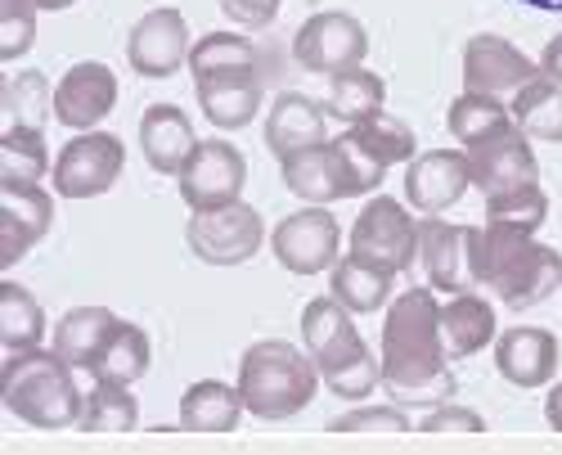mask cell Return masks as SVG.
<instances>
[{"label":"cell","mask_w":562,"mask_h":455,"mask_svg":"<svg viewBox=\"0 0 562 455\" xmlns=\"http://www.w3.org/2000/svg\"><path fill=\"white\" fill-rule=\"evenodd\" d=\"M356 141L379 158L383 167H396V163H414L418 158V141H414V131H409V122H401V118H392V113H373V118H364V122H356V126H347Z\"/></svg>","instance_id":"cell-37"},{"label":"cell","mask_w":562,"mask_h":455,"mask_svg":"<svg viewBox=\"0 0 562 455\" xmlns=\"http://www.w3.org/2000/svg\"><path fill=\"white\" fill-rule=\"evenodd\" d=\"M126 167V145L113 131H77L72 141L59 149L50 186L59 199H100L109 195Z\"/></svg>","instance_id":"cell-7"},{"label":"cell","mask_w":562,"mask_h":455,"mask_svg":"<svg viewBox=\"0 0 562 455\" xmlns=\"http://www.w3.org/2000/svg\"><path fill=\"white\" fill-rule=\"evenodd\" d=\"M117 325H122V315L109 311V307H72L64 321L50 330V347L68 360L72 370L90 375V366L100 360V352L109 347Z\"/></svg>","instance_id":"cell-22"},{"label":"cell","mask_w":562,"mask_h":455,"mask_svg":"<svg viewBox=\"0 0 562 455\" xmlns=\"http://www.w3.org/2000/svg\"><path fill=\"white\" fill-rule=\"evenodd\" d=\"M364 55H369V32L347 10L311 14L293 36V59L319 77H338L347 68H360Z\"/></svg>","instance_id":"cell-11"},{"label":"cell","mask_w":562,"mask_h":455,"mask_svg":"<svg viewBox=\"0 0 562 455\" xmlns=\"http://www.w3.org/2000/svg\"><path fill=\"white\" fill-rule=\"evenodd\" d=\"M531 10H544V14H562V0H522Z\"/></svg>","instance_id":"cell-48"},{"label":"cell","mask_w":562,"mask_h":455,"mask_svg":"<svg viewBox=\"0 0 562 455\" xmlns=\"http://www.w3.org/2000/svg\"><path fill=\"white\" fill-rule=\"evenodd\" d=\"M347 244H351V257H360L364 266L401 276V270L418 262V221L401 199L369 195V203L351 221Z\"/></svg>","instance_id":"cell-5"},{"label":"cell","mask_w":562,"mask_h":455,"mask_svg":"<svg viewBox=\"0 0 562 455\" xmlns=\"http://www.w3.org/2000/svg\"><path fill=\"white\" fill-rule=\"evenodd\" d=\"M446 126H450V135H454L463 149H473V145L491 141V135L508 131L513 126V113L504 109V100L477 96V90H463V96L450 104V113H446Z\"/></svg>","instance_id":"cell-34"},{"label":"cell","mask_w":562,"mask_h":455,"mask_svg":"<svg viewBox=\"0 0 562 455\" xmlns=\"http://www.w3.org/2000/svg\"><path fill=\"white\" fill-rule=\"evenodd\" d=\"M244 411L248 406H244L239 384L199 379L180 397V429L184 433H234L244 420Z\"/></svg>","instance_id":"cell-25"},{"label":"cell","mask_w":562,"mask_h":455,"mask_svg":"<svg viewBox=\"0 0 562 455\" xmlns=\"http://www.w3.org/2000/svg\"><path fill=\"white\" fill-rule=\"evenodd\" d=\"M329 429H334V433H409L414 420H409L405 406L379 401V406H356V411L338 415Z\"/></svg>","instance_id":"cell-42"},{"label":"cell","mask_w":562,"mask_h":455,"mask_svg":"<svg viewBox=\"0 0 562 455\" xmlns=\"http://www.w3.org/2000/svg\"><path fill=\"white\" fill-rule=\"evenodd\" d=\"M536 77H540V64L531 55H522L508 36H495V32L468 36V45H463V90H477V96H491V100H513Z\"/></svg>","instance_id":"cell-13"},{"label":"cell","mask_w":562,"mask_h":455,"mask_svg":"<svg viewBox=\"0 0 562 455\" xmlns=\"http://www.w3.org/2000/svg\"><path fill=\"white\" fill-rule=\"evenodd\" d=\"M216 5H221V14L229 23H239L248 32H261V27H270L279 19V5H284V0H216Z\"/></svg>","instance_id":"cell-44"},{"label":"cell","mask_w":562,"mask_h":455,"mask_svg":"<svg viewBox=\"0 0 562 455\" xmlns=\"http://www.w3.org/2000/svg\"><path fill=\"white\" fill-rule=\"evenodd\" d=\"M184 244L203 266H244L261 253L266 244V221L252 203L234 199L225 208H207V212H190L184 225Z\"/></svg>","instance_id":"cell-6"},{"label":"cell","mask_w":562,"mask_h":455,"mask_svg":"<svg viewBox=\"0 0 562 455\" xmlns=\"http://www.w3.org/2000/svg\"><path fill=\"white\" fill-rule=\"evenodd\" d=\"M190 73H194V81L229 77V73H257V45L244 32H207L190 51Z\"/></svg>","instance_id":"cell-33"},{"label":"cell","mask_w":562,"mask_h":455,"mask_svg":"<svg viewBox=\"0 0 562 455\" xmlns=\"http://www.w3.org/2000/svg\"><path fill=\"white\" fill-rule=\"evenodd\" d=\"M477 244L482 225H454L441 217L418 221V266L437 293L477 289Z\"/></svg>","instance_id":"cell-9"},{"label":"cell","mask_w":562,"mask_h":455,"mask_svg":"<svg viewBox=\"0 0 562 455\" xmlns=\"http://www.w3.org/2000/svg\"><path fill=\"white\" fill-rule=\"evenodd\" d=\"M495 370L504 384L536 392L544 384H553L558 375V339L540 325H513L495 334Z\"/></svg>","instance_id":"cell-19"},{"label":"cell","mask_w":562,"mask_h":455,"mask_svg":"<svg viewBox=\"0 0 562 455\" xmlns=\"http://www.w3.org/2000/svg\"><path fill=\"white\" fill-rule=\"evenodd\" d=\"M463 154H468V176H473V186L482 190V199L508 195L518 186H536L540 180V158H536L531 141L518 126H508V131L491 135V141L463 149Z\"/></svg>","instance_id":"cell-15"},{"label":"cell","mask_w":562,"mask_h":455,"mask_svg":"<svg viewBox=\"0 0 562 455\" xmlns=\"http://www.w3.org/2000/svg\"><path fill=\"white\" fill-rule=\"evenodd\" d=\"M154 366V343L135 321H122L100 352V360L90 366V379H113V384H139Z\"/></svg>","instance_id":"cell-32"},{"label":"cell","mask_w":562,"mask_h":455,"mask_svg":"<svg viewBox=\"0 0 562 455\" xmlns=\"http://www.w3.org/2000/svg\"><path fill=\"white\" fill-rule=\"evenodd\" d=\"M139 424V406L131 397V384L113 379H90L86 411H81V433H131Z\"/></svg>","instance_id":"cell-35"},{"label":"cell","mask_w":562,"mask_h":455,"mask_svg":"<svg viewBox=\"0 0 562 455\" xmlns=\"http://www.w3.org/2000/svg\"><path fill=\"white\" fill-rule=\"evenodd\" d=\"M302 347L311 352L319 375L324 370H338V366H347V360H356V356L369 352V343L356 330V315L334 293L306 302V311H302Z\"/></svg>","instance_id":"cell-18"},{"label":"cell","mask_w":562,"mask_h":455,"mask_svg":"<svg viewBox=\"0 0 562 455\" xmlns=\"http://www.w3.org/2000/svg\"><path fill=\"white\" fill-rule=\"evenodd\" d=\"M199 109L216 131H244L261 113V81L257 73H229V77H207L194 81Z\"/></svg>","instance_id":"cell-24"},{"label":"cell","mask_w":562,"mask_h":455,"mask_svg":"<svg viewBox=\"0 0 562 455\" xmlns=\"http://www.w3.org/2000/svg\"><path fill=\"white\" fill-rule=\"evenodd\" d=\"M499 334V321H495V307L477 293H450L441 302V339H446V352L450 360H463V356H477L482 347H491Z\"/></svg>","instance_id":"cell-23"},{"label":"cell","mask_w":562,"mask_h":455,"mask_svg":"<svg viewBox=\"0 0 562 455\" xmlns=\"http://www.w3.org/2000/svg\"><path fill=\"white\" fill-rule=\"evenodd\" d=\"M0 401L5 411L32 429L59 433V429H77L81 411H86V392L77 388V370L50 347H27V352H10L5 370H0Z\"/></svg>","instance_id":"cell-3"},{"label":"cell","mask_w":562,"mask_h":455,"mask_svg":"<svg viewBox=\"0 0 562 455\" xmlns=\"http://www.w3.org/2000/svg\"><path fill=\"white\" fill-rule=\"evenodd\" d=\"M0 113L10 118V126H41L55 118V86L45 81V73H14L0 86Z\"/></svg>","instance_id":"cell-36"},{"label":"cell","mask_w":562,"mask_h":455,"mask_svg":"<svg viewBox=\"0 0 562 455\" xmlns=\"http://www.w3.org/2000/svg\"><path fill=\"white\" fill-rule=\"evenodd\" d=\"M36 5V14H59V10H72L77 0H32Z\"/></svg>","instance_id":"cell-47"},{"label":"cell","mask_w":562,"mask_h":455,"mask_svg":"<svg viewBox=\"0 0 562 455\" xmlns=\"http://www.w3.org/2000/svg\"><path fill=\"white\" fill-rule=\"evenodd\" d=\"M117 73L100 59H81L55 81V122L68 131H100V122L117 109Z\"/></svg>","instance_id":"cell-14"},{"label":"cell","mask_w":562,"mask_h":455,"mask_svg":"<svg viewBox=\"0 0 562 455\" xmlns=\"http://www.w3.org/2000/svg\"><path fill=\"white\" fill-rule=\"evenodd\" d=\"M190 23L176 5H158L149 10L145 19H135L131 36H126V64L135 77H149V81H162V77H176L180 68H190Z\"/></svg>","instance_id":"cell-12"},{"label":"cell","mask_w":562,"mask_h":455,"mask_svg":"<svg viewBox=\"0 0 562 455\" xmlns=\"http://www.w3.org/2000/svg\"><path fill=\"white\" fill-rule=\"evenodd\" d=\"M383 392L405 411H432L454 401V370L441 339V298L437 289H405L383 315Z\"/></svg>","instance_id":"cell-1"},{"label":"cell","mask_w":562,"mask_h":455,"mask_svg":"<svg viewBox=\"0 0 562 455\" xmlns=\"http://www.w3.org/2000/svg\"><path fill=\"white\" fill-rule=\"evenodd\" d=\"M383 100H387V81L360 64V68H347V73L329 77V100H324V113L356 126V122H364L373 113H383Z\"/></svg>","instance_id":"cell-29"},{"label":"cell","mask_w":562,"mask_h":455,"mask_svg":"<svg viewBox=\"0 0 562 455\" xmlns=\"http://www.w3.org/2000/svg\"><path fill=\"white\" fill-rule=\"evenodd\" d=\"M55 225V199L41 186H0V270L19 266Z\"/></svg>","instance_id":"cell-16"},{"label":"cell","mask_w":562,"mask_h":455,"mask_svg":"<svg viewBox=\"0 0 562 455\" xmlns=\"http://www.w3.org/2000/svg\"><path fill=\"white\" fill-rule=\"evenodd\" d=\"M473 176H468V154L463 149H428L414 163H405V203L424 217H441L454 208Z\"/></svg>","instance_id":"cell-17"},{"label":"cell","mask_w":562,"mask_h":455,"mask_svg":"<svg viewBox=\"0 0 562 455\" xmlns=\"http://www.w3.org/2000/svg\"><path fill=\"white\" fill-rule=\"evenodd\" d=\"M239 392L248 415L257 420H293L319 392V366L306 347L289 339H257L239 356Z\"/></svg>","instance_id":"cell-4"},{"label":"cell","mask_w":562,"mask_h":455,"mask_svg":"<svg viewBox=\"0 0 562 455\" xmlns=\"http://www.w3.org/2000/svg\"><path fill=\"white\" fill-rule=\"evenodd\" d=\"M324 122H329L324 104H315L302 90H284V96H274V104L266 113V149L274 158H289L297 149L324 145L329 141V126Z\"/></svg>","instance_id":"cell-21"},{"label":"cell","mask_w":562,"mask_h":455,"mask_svg":"<svg viewBox=\"0 0 562 455\" xmlns=\"http://www.w3.org/2000/svg\"><path fill=\"white\" fill-rule=\"evenodd\" d=\"M392 280L387 270H373L364 266L360 257H338V266L329 270V293L351 311V315H373V311H387V302L396 298L392 293Z\"/></svg>","instance_id":"cell-27"},{"label":"cell","mask_w":562,"mask_h":455,"mask_svg":"<svg viewBox=\"0 0 562 455\" xmlns=\"http://www.w3.org/2000/svg\"><path fill=\"white\" fill-rule=\"evenodd\" d=\"M319 379H324V388H329L334 397H342V401H364L373 388H383V360L373 352H364V356L347 360V366H338V370H324Z\"/></svg>","instance_id":"cell-40"},{"label":"cell","mask_w":562,"mask_h":455,"mask_svg":"<svg viewBox=\"0 0 562 455\" xmlns=\"http://www.w3.org/2000/svg\"><path fill=\"white\" fill-rule=\"evenodd\" d=\"M540 77H549V81L562 86V32L549 36V45H544V55H540Z\"/></svg>","instance_id":"cell-45"},{"label":"cell","mask_w":562,"mask_h":455,"mask_svg":"<svg viewBox=\"0 0 562 455\" xmlns=\"http://www.w3.org/2000/svg\"><path fill=\"white\" fill-rule=\"evenodd\" d=\"M36 41V5L32 0H0V59L14 64Z\"/></svg>","instance_id":"cell-41"},{"label":"cell","mask_w":562,"mask_h":455,"mask_svg":"<svg viewBox=\"0 0 562 455\" xmlns=\"http://www.w3.org/2000/svg\"><path fill=\"white\" fill-rule=\"evenodd\" d=\"M418 433L441 437V433H486V420L473 411V406H459V401H441L432 411L414 424Z\"/></svg>","instance_id":"cell-43"},{"label":"cell","mask_w":562,"mask_h":455,"mask_svg":"<svg viewBox=\"0 0 562 455\" xmlns=\"http://www.w3.org/2000/svg\"><path fill=\"white\" fill-rule=\"evenodd\" d=\"M270 253L289 276H324L342 257V225L329 208L306 203L302 212H289L270 231Z\"/></svg>","instance_id":"cell-8"},{"label":"cell","mask_w":562,"mask_h":455,"mask_svg":"<svg viewBox=\"0 0 562 455\" xmlns=\"http://www.w3.org/2000/svg\"><path fill=\"white\" fill-rule=\"evenodd\" d=\"M279 176H284L289 195H297V199H306V203L329 208V203L342 199V180H338L329 141L311 145V149H297V154H289V158H279Z\"/></svg>","instance_id":"cell-26"},{"label":"cell","mask_w":562,"mask_h":455,"mask_svg":"<svg viewBox=\"0 0 562 455\" xmlns=\"http://www.w3.org/2000/svg\"><path fill=\"white\" fill-rule=\"evenodd\" d=\"M544 420H549L553 433H562V384H553L549 397H544Z\"/></svg>","instance_id":"cell-46"},{"label":"cell","mask_w":562,"mask_h":455,"mask_svg":"<svg viewBox=\"0 0 562 455\" xmlns=\"http://www.w3.org/2000/svg\"><path fill=\"white\" fill-rule=\"evenodd\" d=\"M329 149H334V167H338V180H342V199H364V195H379V186H383V176H387V167L373 158L351 131H342V135H334L329 141Z\"/></svg>","instance_id":"cell-38"},{"label":"cell","mask_w":562,"mask_h":455,"mask_svg":"<svg viewBox=\"0 0 562 455\" xmlns=\"http://www.w3.org/2000/svg\"><path fill=\"white\" fill-rule=\"evenodd\" d=\"M180 186V199L190 212H207V208H225L234 199H244V186H248V158L239 154V145L221 141H199V149L190 154V163L180 167L176 176Z\"/></svg>","instance_id":"cell-10"},{"label":"cell","mask_w":562,"mask_h":455,"mask_svg":"<svg viewBox=\"0 0 562 455\" xmlns=\"http://www.w3.org/2000/svg\"><path fill=\"white\" fill-rule=\"evenodd\" d=\"M477 289H491L508 311L540 307L549 293L562 289V253L553 244H540L527 231L482 221Z\"/></svg>","instance_id":"cell-2"},{"label":"cell","mask_w":562,"mask_h":455,"mask_svg":"<svg viewBox=\"0 0 562 455\" xmlns=\"http://www.w3.org/2000/svg\"><path fill=\"white\" fill-rule=\"evenodd\" d=\"M513 126H518L527 141H544V145H562V86L549 77H536L531 86H522L508 104Z\"/></svg>","instance_id":"cell-28"},{"label":"cell","mask_w":562,"mask_h":455,"mask_svg":"<svg viewBox=\"0 0 562 455\" xmlns=\"http://www.w3.org/2000/svg\"><path fill=\"white\" fill-rule=\"evenodd\" d=\"M55 171L41 126H10L0 135V186H41Z\"/></svg>","instance_id":"cell-30"},{"label":"cell","mask_w":562,"mask_h":455,"mask_svg":"<svg viewBox=\"0 0 562 455\" xmlns=\"http://www.w3.org/2000/svg\"><path fill=\"white\" fill-rule=\"evenodd\" d=\"M544 217H549V195L540 190V180H536V186H518L508 195H491L486 199V221L491 225H508V231L536 235L544 225Z\"/></svg>","instance_id":"cell-39"},{"label":"cell","mask_w":562,"mask_h":455,"mask_svg":"<svg viewBox=\"0 0 562 455\" xmlns=\"http://www.w3.org/2000/svg\"><path fill=\"white\" fill-rule=\"evenodd\" d=\"M139 149H145V163L158 176H180V167L199 149L190 113L180 104H149L139 118Z\"/></svg>","instance_id":"cell-20"},{"label":"cell","mask_w":562,"mask_h":455,"mask_svg":"<svg viewBox=\"0 0 562 455\" xmlns=\"http://www.w3.org/2000/svg\"><path fill=\"white\" fill-rule=\"evenodd\" d=\"M45 334H50V325H45V307L36 302V293L19 280H0V343L10 352H27L41 347Z\"/></svg>","instance_id":"cell-31"}]
</instances>
